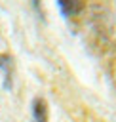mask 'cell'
<instances>
[{
  "label": "cell",
  "mask_w": 116,
  "mask_h": 122,
  "mask_svg": "<svg viewBox=\"0 0 116 122\" xmlns=\"http://www.w3.org/2000/svg\"><path fill=\"white\" fill-rule=\"evenodd\" d=\"M32 120L34 122H48V103L42 97L32 101Z\"/></svg>",
  "instance_id": "2"
},
{
  "label": "cell",
  "mask_w": 116,
  "mask_h": 122,
  "mask_svg": "<svg viewBox=\"0 0 116 122\" xmlns=\"http://www.w3.org/2000/svg\"><path fill=\"white\" fill-rule=\"evenodd\" d=\"M11 57L10 55H0V69L4 71V76H6V86H10V76H11Z\"/></svg>",
  "instance_id": "3"
},
{
  "label": "cell",
  "mask_w": 116,
  "mask_h": 122,
  "mask_svg": "<svg viewBox=\"0 0 116 122\" xmlns=\"http://www.w3.org/2000/svg\"><path fill=\"white\" fill-rule=\"evenodd\" d=\"M84 0H57V8L61 11L63 17L70 19V17H78L84 11Z\"/></svg>",
  "instance_id": "1"
},
{
  "label": "cell",
  "mask_w": 116,
  "mask_h": 122,
  "mask_svg": "<svg viewBox=\"0 0 116 122\" xmlns=\"http://www.w3.org/2000/svg\"><path fill=\"white\" fill-rule=\"evenodd\" d=\"M112 76H114V84H116V59H114V67H112Z\"/></svg>",
  "instance_id": "4"
}]
</instances>
